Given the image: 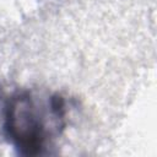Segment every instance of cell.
Masks as SVG:
<instances>
[{"instance_id": "obj_1", "label": "cell", "mask_w": 157, "mask_h": 157, "mask_svg": "<svg viewBox=\"0 0 157 157\" xmlns=\"http://www.w3.org/2000/svg\"><path fill=\"white\" fill-rule=\"evenodd\" d=\"M66 104L60 94L43 99L28 90L13 92L4 104V130L23 156L43 153L65 126Z\"/></svg>"}]
</instances>
